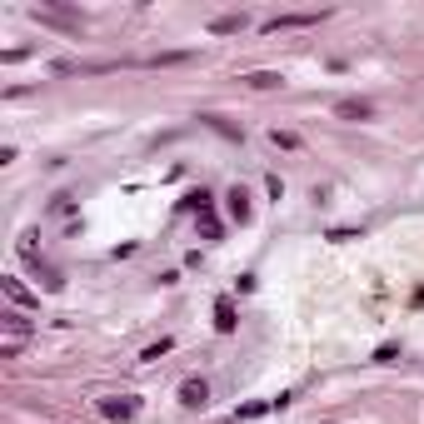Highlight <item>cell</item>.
Listing matches in <instances>:
<instances>
[{
  "label": "cell",
  "instance_id": "cell-1",
  "mask_svg": "<svg viewBox=\"0 0 424 424\" xmlns=\"http://www.w3.org/2000/svg\"><path fill=\"white\" fill-rule=\"evenodd\" d=\"M180 399H185V405H205V399H210L205 379H185V385H180Z\"/></svg>",
  "mask_w": 424,
  "mask_h": 424
},
{
  "label": "cell",
  "instance_id": "cell-5",
  "mask_svg": "<svg viewBox=\"0 0 424 424\" xmlns=\"http://www.w3.org/2000/svg\"><path fill=\"white\" fill-rule=\"evenodd\" d=\"M6 330H10V339H26V334H30V320L10 310V314H6Z\"/></svg>",
  "mask_w": 424,
  "mask_h": 424
},
{
  "label": "cell",
  "instance_id": "cell-2",
  "mask_svg": "<svg viewBox=\"0 0 424 424\" xmlns=\"http://www.w3.org/2000/svg\"><path fill=\"white\" fill-rule=\"evenodd\" d=\"M100 410L110 414V419H130L135 414V399H100Z\"/></svg>",
  "mask_w": 424,
  "mask_h": 424
},
{
  "label": "cell",
  "instance_id": "cell-7",
  "mask_svg": "<svg viewBox=\"0 0 424 424\" xmlns=\"http://www.w3.org/2000/svg\"><path fill=\"white\" fill-rule=\"evenodd\" d=\"M6 294H10V300H15V305H30V294H26V290H20V280H6Z\"/></svg>",
  "mask_w": 424,
  "mask_h": 424
},
{
  "label": "cell",
  "instance_id": "cell-3",
  "mask_svg": "<svg viewBox=\"0 0 424 424\" xmlns=\"http://www.w3.org/2000/svg\"><path fill=\"white\" fill-rule=\"evenodd\" d=\"M230 215H235L240 225L250 220V195H245V190H240V185H235V190H230Z\"/></svg>",
  "mask_w": 424,
  "mask_h": 424
},
{
  "label": "cell",
  "instance_id": "cell-8",
  "mask_svg": "<svg viewBox=\"0 0 424 424\" xmlns=\"http://www.w3.org/2000/svg\"><path fill=\"white\" fill-rule=\"evenodd\" d=\"M250 85H260V90H265V85H280V75H270V70H260V75H250Z\"/></svg>",
  "mask_w": 424,
  "mask_h": 424
},
{
  "label": "cell",
  "instance_id": "cell-4",
  "mask_svg": "<svg viewBox=\"0 0 424 424\" xmlns=\"http://www.w3.org/2000/svg\"><path fill=\"white\" fill-rule=\"evenodd\" d=\"M215 325H220L225 334L235 330V305H230V300H220V305H215Z\"/></svg>",
  "mask_w": 424,
  "mask_h": 424
},
{
  "label": "cell",
  "instance_id": "cell-6",
  "mask_svg": "<svg viewBox=\"0 0 424 424\" xmlns=\"http://www.w3.org/2000/svg\"><path fill=\"white\" fill-rule=\"evenodd\" d=\"M339 115H345V120H365L370 105H365V100H345V105H339Z\"/></svg>",
  "mask_w": 424,
  "mask_h": 424
}]
</instances>
